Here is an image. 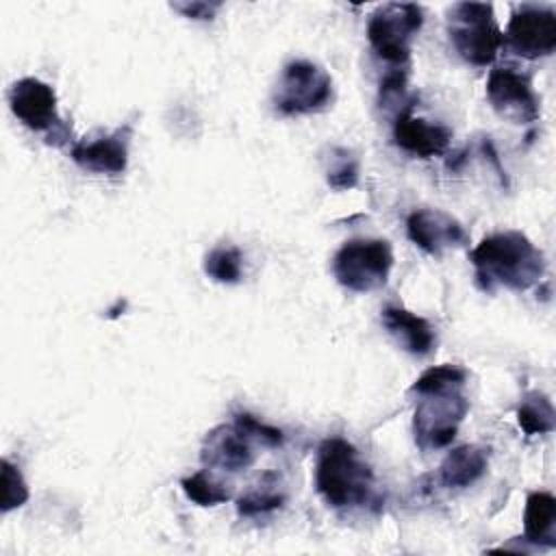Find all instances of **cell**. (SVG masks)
I'll return each mask as SVG.
<instances>
[{
	"label": "cell",
	"mask_w": 556,
	"mask_h": 556,
	"mask_svg": "<svg viewBox=\"0 0 556 556\" xmlns=\"http://www.w3.org/2000/svg\"><path fill=\"white\" fill-rule=\"evenodd\" d=\"M476 282L482 291H528L545 274L543 252L519 230L486 235L471 252Z\"/></svg>",
	"instance_id": "obj_1"
},
{
	"label": "cell",
	"mask_w": 556,
	"mask_h": 556,
	"mask_svg": "<svg viewBox=\"0 0 556 556\" xmlns=\"http://www.w3.org/2000/svg\"><path fill=\"white\" fill-rule=\"evenodd\" d=\"M315 489L334 510L380 506L371 467L343 437H330L317 447Z\"/></svg>",
	"instance_id": "obj_2"
},
{
	"label": "cell",
	"mask_w": 556,
	"mask_h": 556,
	"mask_svg": "<svg viewBox=\"0 0 556 556\" xmlns=\"http://www.w3.org/2000/svg\"><path fill=\"white\" fill-rule=\"evenodd\" d=\"M447 37L456 54L478 67L491 65L502 50V30L489 2H456L447 9Z\"/></svg>",
	"instance_id": "obj_3"
},
{
	"label": "cell",
	"mask_w": 556,
	"mask_h": 556,
	"mask_svg": "<svg viewBox=\"0 0 556 556\" xmlns=\"http://www.w3.org/2000/svg\"><path fill=\"white\" fill-rule=\"evenodd\" d=\"M334 280L352 293H371L387 285L393 248L387 239H350L332 256Z\"/></svg>",
	"instance_id": "obj_4"
},
{
	"label": "cell",
	"mask_w": 556,
	"mask_h": 556,
	"mask_svg": "<svg viewBox=\"0 0 556 556\" xmlns=\"http://www.w3.org/2000/svg\"><path fill=\"white\" fill-rule=\"evenodd\" d=\"M334 100V87L330 74L308 61L293 59L289 61L274 87L271 104L282 115H308L324 111Z\"/></svg>",
	"instance_id": "obj_5"
},
{
	"label": "cell",
	"mask_w": 556,
	"mask_h": 556,
	"mask_svg": "<svg viewBox=\"0 0 556 556\" xmlns=\"http://www.w3.org/2000/svg\"><path fill=\"white\" fill-rule=\"evenodd\" d=\"M413 410V437L421 452H434L447 447L465 415L469 413V400L463 389H441L415 395Z\"/></svg>",
	"instance_id": "obj_6"
},
{
	"label": "cell",
	"mask_w": 556,
	"mask_h": 556,
	"mask_svg": "<svg viewBox=\"0 0 556 556\" xmlns=\"http://www.w3.org/2000/svg\"><path fill=\"white\" fill-rule=\"evenodd\" d=\"M424 26V11L413 2L380 4L367 22V41L374 52L393 67H406L413 39Z\"/></svg>",
	"instance_id": "obj_7"
},
{
	"label": "cell",
	"mask_w": 556,
	"mask_h": 556,
	"mask_svg": "<svg viewBox=\"0 0 556 556\" xmlns=\"http://www.w3.org/2000/svg\"><path fill=\"white\" fill-rule=\"evenodd\" d=\"M502 48H508L513 54L528 61L549 56L556 50L554 9L539 4L517 7L502 33Z\"/></svg>",
	"instance_id": "obj_8"
},
{
	"label": "cell",
	"mask_w": 556,
	"mask_h": 556,
	"mask_svg": "<svg viewBox=\"0 0 556 556\" xmlns=\"http://www.w3.org/2000/svg\"><path fill=\"white\" fill-rule=\"evenodd\" d=\"M486 100L500 117L513 124H532L541 117V100L530 76L508 65L489 72Z\"/></svg>",
	"instance_id": "obj_9"
},
{
	"label": "cell",
	"mask_w": 556,
	"mask_h": 556,
	"mask_svg": "<svg viewBox=\"0 0 556 556\" xmlns=\"http://www.w3.org/2000/svg\"><path fill=\"white\" fill-rule=\"evenodd\" d=\"M9 109L33 132H54L63 122L54 87L35 76L20 78L11 85Z\"/></svg>",
	"instance_id": "obj_10"
},
{
	"label": "cell",
	"mask_w": 556,
	"mask_h": 556,
	"mask_svg": "<svg viewBox=\"0 0 556 556\" xmlns=\"http://www.w3.org/2000/svg\"><path fill=\"white\" fill-rule=\"evenodd\" d=\"M406 235L430 256H441L445 250L469 243L465 226L441 208H415L406 217Z\"/></svg>",
	"instance_id": "obj_11"
},
{
	"label": "cell",
	"mask_w": 556,
	"mask_h": 556,
	"mask_svg": "<svg viewBox=\"0 0 556 556\" xmlns=\"http://www.w3.org/2000/svg\"><path fill=\"white\" fill-rule=\"evenodd\" d=\"M130 139H132L130 126H124L98 137H85L70 148V156L85 172L117 176V174H124L128 167Z\"/></svg>",
	"instance_id": "obj_12"
},
{
	"label": "cell",
	"mask_w": 556,
	"mask_h": 556,
	"mask_svg": "<svg viewBox=\"0 0 556 556\" xmlns=\"http://www.w3.org/2000/svg\"><path fill=\"white\" fill-rule=\"evenodd\" d=\"M200 458L206 469L239 473L254 463L256 454L254 443L235 424H219L206 432Z\"/></svg>",
	"instance_id": "obj_13"
},
{
	"label": "cell",
	"mask_w": 556,
	"mask_h": 556,
	"mask_svg": "<svg viewBox=\"0 0 556 556\" xmlns=\"http://www.w3.org/2000/svg\"><path fill=\"white\" fill-rule=\"evenodd\" d=\"M452 130L443 124L428 122L413 113V106L400 111L393 122V141L400 150L417 156L432 159L447 152Z\"/></svg>",
	"instance_id": "obj_14"
},
{
	"label": "cell",
	"mask_w": 556,
	"mask_h": 556,
	"mask_svg": "<svg viewBox=\"0 0 556 556\" xmlns=\"http://www.w3.org/2000/svg\"><path fill=\"white\" fill-rule=\"evenodd\" d=\"M380 321L395 343L413 356H428L437 348V332L428 319L402 306H384Z\"/></svg>",
	"instance_id": "obj_15"
},
{
	"label": "cell",
	"mask_w": 556,
	"mask_h": 556,
	"mask_svg": "<svg viewBox=\"0 0 556 556\" xmlns=\"http://www.w3.org/2000/svg\"><path fill=\"white\" fill-rule=\"evenodd\" d=\"M491 450L480 443H465L445 454L439 465V484L443 489H467L489 469Z\"/></svg>",
	"instance_id": "obj_16"
},
{
	"label": "cell",
	"mask_w": 556,
	"mask_h": 556,
	"mask_svg": "<svg viewBox=\"0 0 556 556\" xmlns=\"http://www.w3.org/2000/svg\"><path fill=\"white\" fill-rule=\"evenodd\" d=\"M556 497L549 491H532L523 508V539L534 547L556 545Z\"/></svg>",
	"instance_id": "obj_17"
},
{
	"label": "cell",
	"mask_w": 556,
	"mask_h": 556,
	"mask_svg": "<svg viewBox=\"0 0 556 556\" xmlns=\"http://www.w3.org/2000/svg\"><path fill=\"white\" fill-rule=\"evenodd\" d=\"M287 495L280 486V478L274 471H265L250 489L237 500V513L241 517H258L282 508Z\"/></svg>",
	"instance_id": "obj_18"
},
{
	"label": "cell",
	"mask_w": 556,
	"mask_h": 556,
	"mask_svg": "<svg viewBox=\"0 0 556 556\" xmlns=\"http://www.w3.org/2000/svg\"><path fill=\"white\" fill-rule=\"evenodd\" d=\"M517 424L528 434H549L556 426L552 400L541 391H528L517 406Z\"/></svg>",
	"instance_id": "obj_19"
},
{
	"label": "cell",
	"mask_w": 556,
	"mask_h": 556,
	"mask_svg": "<svg viewBox=\"0 0 556 556\" xmlns=\"http://www.w3.org/2000/svg\"><path fill=\"white\" fill-rule=\"evenodd\" d=\"M321 163H324V176L330 189L348 191L358 185L361 163L352 150L341 146H330L321 156Z\"/></svg>",
	"instance_id": "obj_20"
},
{
	"label": "cell",
	"mask_w": 556,
	"mask_h": 556,
	"mask_svg": "<svg viewBox=\"0 0 556 556\" xmlns=\"http://www.w3.org/2000/svg\"><path fill=\"white\" fill-rule=\"evenodd\" d=\"M180 486L187 500H191L198 506H217L232 497L230 489L224 482H219L215 476H211L208 469H202L182 478Z\"/></svg>",
	"instance_id": "obj_21"
},
{
	"label": "cell",
	"mask_w": 556,
	"mask_h": 556,
	"mask_svg": "<svg viewBox=\"0 0 556 556\" xmlns=\"http://www.w3.org/2000/svg\"><path fill=\"white\" fill-rule=\"evenodd\" d=\"M204 274L219 285H237L243 276V256L235 245H217L204 256Z\"/></svg>",
	"instance_id": "obj_22"
},
{
	"label": "cell",
	"mask_w": 556,
	"mask_h": 556,
	"mask_svg": "<svg viewBox=\"0 0 556 556\" xmlns=\"http://www.w3.org/2000/svg\"><path fill=\"white\" fill-rule=\"evenodd\" d=\"M467 371L458 365L443 363L426 369L408 389L410 395L428 393V391H441V389H465Z\"/></svg>",
	"instance_id": "obj_23"
},
{
	"label": "cell",
	"mask_w": 556,
	"mask_h": 556,
	"mask_svg": "<svg viewBox=\"0 0 556 556\" xmlns=\"http://www.w3.org/2000/svg\"><path fill=\"white\" fill-rule=\"evenodd\" d=\"M408 72L406 67H391L380 80V106L393 109L395 115L408 106H413V98H408Z\"/></svg>",
	"instance_id": "obj_24"
},
{
	"label": "cell",
	"mask_w": 556,
	"mask_h": 556,
	"mask_svg": "<svg viewBox=\"0 0 556 556\" xmlns=\"http://www.w3.org/2000/svg\"><path fill=\"white\" fill-rule=\"evenodd\" d=\"M2 495H0V510L9 513L13 508H20L22 504L28 502V484L20 471L9 458H2Z\"/></svg>",
	"instance_id": "obj_25"
},
{
	"label": "cell",
	"mask_w": 556,
	"mask_h": 556,
	"mask_svg": "<svg viewBox=\"0 0 556 556\" xmlns=\"http://www.w3.org/2000/svg\"><path fill=\"white\" fill-rule=\"evenodd\" d=\"M254 445H265V447H278L285 441L282 430L261 421L258 417L250 415V413H237L235 421H232Z\"/></svg>",
	"instance_id": "obj_26"
},
{
	"label": "cell",
	"mask_w": 556,
	"mask_h": 556,
	"mask_svg": "<svg viewBox=\"0 0 556 556\" xmlns=\"http://www.w3.org/2000/svg\"><path fill=\"white\" fill-rule=\"evenodd\" d=\"M172 9L189 20H213L222 2H174Z\"/></svg>",
	"instance_id": "obj_27"
}]
</instances>
